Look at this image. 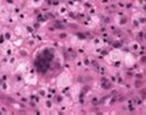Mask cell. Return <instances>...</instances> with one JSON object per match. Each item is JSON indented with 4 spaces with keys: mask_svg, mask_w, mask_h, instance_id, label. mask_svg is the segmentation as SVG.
Returning a JSON list of instances; mask_svg holds the SVG:
<instances>
[{
    "mask_svg": "<svg viewBox=\"0 0 146 115\" xmlns=\"http://www.w3.org/2000/svg\"><path fill=\"white\" fill-rule=\"evenodd\" d=\"M52 59H53V54L48 50L42 53V54H39L37 60H36V67H37L38 71H40V72L46 71V70L49 67Z\"/></svg>",
    "mask_w": 146,
    "mask_h": 115,
    "instance_id": "obj_1",
    "label": "cell"
}]
</instances>
